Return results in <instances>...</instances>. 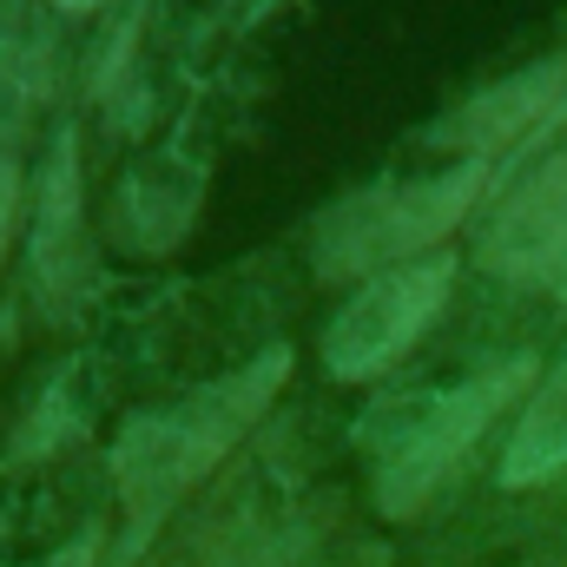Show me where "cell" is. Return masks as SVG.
Masks as SVG:
<instances>
[{"instance_id": "cell-6", "label": "cell", "mask_w": 567, "mask_h": 567, "mask_svg": "<svg viewBox=\"0 0 567 567\" xmlns=\"http://www.w3.org/2000/svg\"><path fill=\"white\" fill-rule=\"evenodd\" d=\"M561 100H567V60L528 66V73L488 86L482 100H468L462 113H449V120L435 126V145H455V152H468V158H488L495 145L522 140V133H535L542 120H555Z\"/></svg>"}, {"instance_id": "cell-5", "label": "cell", "mask_w": 567, "mask_h": 567, "mask_svg": "<svg viewBox=\"0 0 567 567\" xmlns=\"http://www.w3.org/2000/svg\"><path fill=\"white\" fill-rule=\"evenodd\" d=\"M482 265L508 284L567 290V145L495 212V225L482 231Z\"/></svg>"}, {"instance_id": "cell-1", "label": "cell", "mask_w": 567, "mask_h": 567, "mask_svg": "<svg viewBox=\"0 0 567 567\" xmlns=\"http://www.w3.org/2000/svg\"><path fill=\"white\" fill-rule=\"evenodd\" d=\"M284 377H290V350H265L258 363L192 390L185 403H172V410H158V416H145V423L120 435V449H113V482H120V502H126V548L120 555H133L145 535L245 442V429L271 410Z\"/></svg>"}, {"instance_id": "cell-3", "label": "cell", "mask_w": 567, "mask_h": 567, "mask_svg": "<svg viewBox=\"0 0 567 567\" xmlns=\"http://www.w3.org/2000/svg\"><path fill=\"white\" fill-rule=\"evenodd\" d=\"M535 383V357H502L488 370H475L468 383H455L449 396H435L416 423L403 429L377 468V508L390 522H410L423 515L429 502L442 495V482L468 462V449L482 442V429L502 416V403L515 390Z\"/></svg>"}, {"instance_id": "cell-2", "label": "cell", "mask_w": 567, "mask_h": 567, "mask_svg": "<svg viewBox=\"0 0 567 567\" xmlns=\"http://www.w3.org/2000/svg\"><path fill=\"white\" fill-rule=\"evenodd\" d=\"M482 198V158L416 178V185H377L343 198L323 225H317V278L323 284H370L396 265L435 258V245L468 218V205Z\"/></svg>"}, {"instance_id": "cell-7", "label": "cell", "mask_w": 567, "mask_h": 567, "mask_svg": "<svg viewBox=\"0 0 567 567\" xmlns=\"http://www.w3.org/2000/svg\"><path fill=\"white\" fill-rule=\"evenodd\" d=\"M567 468V357L535 383L528 410H522V429L508 442V462H502V482L508 488H535L548 475Z\"/></svg>"}, {"instance_id": "cell-8", "label": "cell", "mask_w": 567, "mask_h": 567, "mask_svg": "<svg viewBox=\"0 0 567 567\" xmlns=\"http://www.w3.org/2000/svg\"><path fill=\"white\" fill-rule=\"evenodd\" d=\"M13 218H20V172L0 158V265H7V245H13Z\"/></svg>"}, {"instance_id": "cell-9", "label": "cell", "mask_w": 567, "mask_h": 567, "mask_svg": "<svg viewBox=\"0 0 567 567\" xmlns=\"http://www.w3.org/2000/svg\"><path fill=\"white\" fill-rule=\"evenodd\" d=\"M337 567H390V555L383 548H363V555H350V561H337Z\"/></svg>"}, {"instance_id": "cell-4", "label": "cell", "mask_w": 567, "mask_h": 567, "mask_svg": "<svg viewBox=\"0 0 567 567\" xmlns=\"http://www.w3.org/2000/svg\"><path fill=\"white\" fill-rule=\"evenodd\" d=\"M449 284H455V258L435 251L416 265H396L383 278H370L323 330V363L330 377L343 383H370L383 377L396 357H410V343L435 323V310L449 303Z\"/></svg>"}, {"instance_id": "cell-10", "label": "cell", "mask_w": 567, "mask_h": 567, "mask_svg": "<svg viewBox=\"0 0 567 567\" xmlns=\"http://www.w3.org/2000/svg\"><path fill=\"white\" fill-rule=\"evenodd\" d=\"M53 7H60V13H93L100 0H53Z\"/></svg>"}]
</instances>
